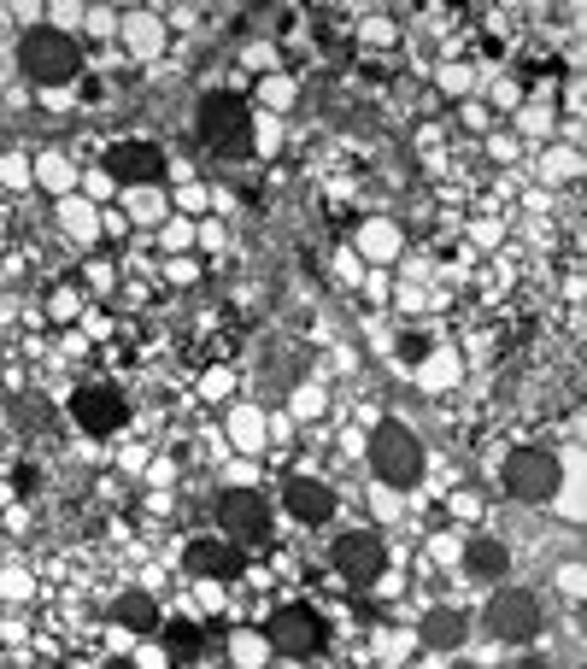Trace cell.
<instances>
[{
    "instance_id": "7a4b0ae2",
    "label": "cell",
    "mask_w": 587,
    "mask_h": 669,
    "mask_svg": "<svg viewBox=\"0 0 587 669\" xmlns=\"http://www.w3.org/2000/svg\"><path fill=\"white\" fill-rule=\"evenodd\" d=\"M370 470L382 476V488H411L424 476V441L411 435V423L400 417H382L370 435Z\"/></svg>"
},
{
    "instance_id": "f35d334b",
    "label": "cell",
    "mask_w": 587,
    "mask_h": 669,
    "mask_svg": "<svg viewBox=\"0 0 587 669\" xmlns=\"http://www.w3.org/2000/svg\"><path fill=\"white\" fill-rule=\"evenodd\" d=\"M488 153H494V159H511V153H517V141H511V136H494V141H488Z\"/></svg>"
},
{
    "instance_id": "5bb4252c",
    "label": "cell",
    "mask_w": 587,
    "mask_h": 669,
    "mask_svg": "<svg viewBox=\"0 0 587 669\" xmlns=\"http://www.w3.org/2000/svg\"><path fill=\"white\" fill-rule=\"evenodd\" d=\"M465 570H470L476 581H499V576H506V570H511V552H506V547H499V540H494V535H476V540H470V547H465Z\"/></svg>"
},
{
    "instance_id": "603a6c76",
    "label": "cell",
    "mask_w": 587,
    "mask_h": 669,
    "mask_svg": "<svg viewBox=\"0 0 587 669\" xmlns=\"http://www.w3.org/2000/svg\"><path fill=\"white\" fill-rule=\"evenodd\" d=\"M229 652H236V663H241V669H259V663L270 658V640H265V635H253V629H241L236 640H229Z\"/></svg>"
},
{
    "instance_id": "8992f818",
    "label": "cell",
    "mask_w": 587,
    "mask_h": 669,
    "mask_svg": "<svg viewBox=\"0 0 587 669\" xmlns=\"http://www.w3.org/2000/svg\"><path fill=\"white\" fill-rule=\"evenodd\" d=\"M329 563H335V576H341V581L370 588V581L388 570V547H382V535H376V529H347L341 540H335Z\"/></svg>"
},
{
    "instance_id": "ffe728a7",
    "label": "cell",
    "mask_w": 587,
    "mask_h": 669,
    "mask_svg": "<svg viewBox=\"0 0 587 669\" xmlns=\"http://www.w3.org/2000/svg\"><path fill=\"white\" fill-rule=\"evenodd\" d=\"M30 171H36V182H48L59 200H66V194H71V182H77V171H71V159H66V153H36V159H30Z\"/></svg>"
},
{
    "instance_id": "30bf717a",
    "label": "cell",
    "mask_w": 587,
    "mask_h": 669,
    "mask_svg": "<svg viewBox=\"0 0 587 669\" xmlns=\"http://www.w3.org/2000/svg\"><path fill=\"white\" fill-rule=\"evenodd\" d=\"M71 417L82 423V435H118L130 406H123L118 388H77L71 393Z\"/></svg>"
},
{
    "instance_id": "3957f363",
    "label": "cell",
    "mask_w": 587,
    "mask_h": 669,
    "mask_svg": "<svg viewBox=\"0 0 587 669\" xmlns=\"http://www.w3.org/2000/svg\"><path fill=\"white\" fill-rule=\"evenodd\" d=\"M200 136L212 141L223 159H247L253 153V112L229 94H206L200 100Z\"/></svg>"
},
{
    "instance_id": "d590c367",
    "label": "cell",
    "mask_w": 587,
    "mask_h": 669,
    "mask_svg": "<svg viewBox=\"0 0 587 669\" xmlns=\"http://www.w3.org/2000/svg\"><path fill=\"white\" fill-rule=\"evenodd\" d=\"M0 593H7V599H30V581L24 576H0Z\"/></svg>"
},
{
    "instance_id": "6da1fadb",
    "label": "cell",
    "mask_w": 587,
    "mask_h": 669,
    "mask_svg": "<svg viewBox=\"0 0 587 669\" xmlns=\"http://www.w3.org/2000/svg\"><path fill=\"white\" fill-rule=\"evenodd\" d=\"M18 71H24L36 89H59V82H71L82 71V48L66 30L36 24V30H24V41H18Z\"/></svg>"
},
{
    "instance_id": "277c9868",
    "label": "cell",
    "mask_w": 587,
    "mask_h": 669,
    "mask_svg": "<svg viewBox=\"0 0 587 669\" xmlns=\"http://www.w3.org/2000/svg\"><path fill=\"white\" fill-rule=\"evenodd\" d=\"M481 629H488L499 646H529L540 635V599L523 593V588H506L488 599V611H481Z\"/></svg>"
},
{
    "instance_id": "484cf974",
    "label": "cell",
    "mask_w": 587,
    "mask_h": 669,
    "mask_svg": "<svg viewBox=\"0 0 587 669\" xmlns=\"http://www.w3.org/2000/svg\"><path fill=\"white\" fill-rule=\"evenodd\" d=\"M165 247H171V259L188 253V247H195V223H188V218H165Z\"/></svg>"
},
{
    "instance_id": "cb8c5ba5",
    "label": "cell",
    "mask_w": 587,
    "mask_h": 669,
    "mask_svg": "<svg viewBox=\"0 0 587 669\" xmlns=\"http://www.w3.org/2000/svg\"><path fill=\"white\" fill-rule=\"evenodd\" d=\"M288 100H294V82H288V77H277V71H270V77L259 82V107H270V112H282Z\"/></svg>"
},
{
    "instance_id": "b9f144b4",
    "label": "cell",
    "mask_w": 587,
    "mask_h": 669,
    "mask_svg": "<svg viewBox=\"0 0 587 669\" xmlns=\"http://www.w3.org/2000/svg\"><path fill=\"white\" fill-rule=\"evenodd\" d=\"M107 669H136V663H130V658H112V663H107Z\"/></svg>"
},
{
    "instance_id": "d4e9b609",
    "label": "cell",
    "mask_w": 587,
    "mask_h": 669,
    "mask_svg": "<svg viewBox=\"0 0 587 669\" xmlns=\"http://www.w3.org/2000/svg\"><path fill=\"white\" fill-rule=\"evenodd\" d=\"M165 646H171L177 658H195V652H200V635H195V622H171V629H165Z\"/></svg>"
},
{
    "instance_id": "74e56055",
    "label": "cell",
    "mask_w": 587,
    "mask_h": 669,
    "mask_svg": "<svg viewBox=\"0 0 587 669\" xmlns=\"http://www.w3.org/2000/svg\"><path fill=\"white\" fill-rule=\"evenodd\" d=\"M200 605H206V611H212V605H223V588H218V581H200Z\"/></svg>"
},
{
    "instance_id": "4fadbf2b",
    "label": "cell",
    "mask_w": 587,
    "mask_h": 669,
    "mask_svg": "<svg viewBox=\"0 0 587 669\" xmlns=\"http://www.w3.org/2000/svg\"><path fill=\"white\" fill-rule=\"evenodd\" d=\"M288 511L300 517V522H329L335 517V493L324 488V482H288Z\"/></svg>"
},
{
    "instance_id": "60d3db41",
    "label": "cell",
    "mask_w": 587,
    "mask_h": 669,
    "mask_svg": "<svg viewBox=\"0 0 587 669\" xmlns=\"http://www.w3.org/2000/svg\"><path fill=\"white\" fill-rule=\"evenodd\" d=\"M452 511L458 517H476V493H452Z\"/></svg>"
},
{
    "instance_id": "9a60e30c",
    "label": "cell",
    "mask_w": 587,
    "mask_h": 669,
    "mask_svg": "<svg viewBox=\"0 0 587 669\" xmlns=\"http://www.w3.org/2000/svg\"><path fill=\"white\" fill-rule=\"evenodd\" d=\"M359 253H365V264H394V259H400V223L370 218L359 229Z\"/></svg>"
},
{
    "instance_id": "e0dca14e",
    "label": "cell",
    "mask_w": 587,
    "mask_h": 669,
    "mask_svg": "<svg viewBox=\"0 0 587 669\" xmlns=\"http://www.w3.org/2000/svg\"><path fill=\"white\" fill-rule=\"evenodd\" d=\"M112 629L118 635H147V629H159V605L147 599V593H123L112 605Z\"/></svg>"
},
{
    "instance_id": "d6a6232c",
    "label": "cell",
    "mask_w": 587,
    "mask_h": 669,
    "mask_svg": "<svg viewBox=\"0 0 587 669\" xmlns=\"http://www.w3.org/2000/svg\"><path fill=\"white\" fill-rule=\"evenodd\" d=\"M558 506H564V517H576L581 511V488L576 482H558Z\"/></svg>"
},
{
    "instance_id": "44dd1931",
    "label": "cell",
    "mask_w": 587,
    "mask_h": 669,
    "mask_svg": "<svg viewBox=\"0 0 587 669\" xmlns=\"http://www.w3.org/2000/svg\"><path fill=\"white\" fill-rule=\"evenodd\" d=\"M123 212L136 223H165V194L159 188H130V194H123Z\"/></svg>"
},
{
    "instance_id": "1f68e13d",
    "label": "cell",
    "mask_w": 587,
    "mask_h": 669,
    "mask_svg": "<svg viewBox=\"0 0 587 669\" xmlns=\"http://www.w3.org/2000/svg\"><path fill=\"white\" fill-rule=\"evenodd\" d=\"M440 89L465 94V89H470V71H465V66H447V71H440Z\"/></svg>"
},
{
    "instance_id": "7c38bea8",
    "label": "cell",
    "mask_w": 587,
    "mask_h": 669,
    "mask_svg": "<svg viewBox=\"0 0 587 669\" xmlns=\"http://www.w3.org/2000/svg\"><path fill=\"white\" fill-rule=\"evenodd\" d=\"M417 635H424V646H435V652H452V646H465L470 622H465V611H452V605H435V611L417 622Z\"/></svg>"
},
{
    "instance_id": "f1b7e54d",
    "label": "cell",
    "mask_w": 587,
    "mask_h": 669,
    "mask_svg": "<svg viewBox=\"0 0 587 669\" xmlns=\"http://www.w3.org/2000/svg\"><path fill=\"white\" fill-rule=\"evenodd\" d=\"M294 411H300V417H318V411H324V388L306 382L300 393H294Z\"/></svg>"
},
{
    "instance_id": "ac0fdd59",
    "label": "cell",
    "mask_w": 587,
    "mask_h": 669,
    "mask_svg": "<svg viewBox=\"0 0 587 669\" xmlns=\"http://www.w3.org/2000/svg\"><path fill=\"white\" fill-rule=\"evenodd\" d=\"M123 41H130V53L136 59H159V48H165V24L153 12H130L123 18Z\"/></svg>"
},
{
    "instance_id": "52a82bcc",
    "label": "cell",
    "mask_w": 587,
    "mask_h": 669,
    "mask_svg": "<svg viewBox=\"0 0 587 669\" xmlns=\"http://www.w3.org/2000/svg\"><path fill=\"white\" fill-rule=\"evenodd\" d=\"M218 522H223V540L229 547H253V540L270 535V506L253 488H229L218 499Z\"/></svg>"
},
{
    "instance_id": "83f0119b",
    "label": "cell",
    "mask_w": 587,
    "mask_h": 669,
    "mask_svg": "<svg viewBox=\"0 0 587 669\" xmlns=\"http://www.w3.org/2000/svg\"><path fill=\"white\" fill-rule=\"evenodd\" d=\"M540 171H547V182L576 177V153H547V159H540Z\"/></svg>"
},
{
    "instance_id": "836d02e7",
    "label": "cell",
    "mask_w": 587,
    "mask_h": 669,
    "mask_svg": "<svg viewBox=\"0 0 587 669\" xmlns=\"http://www.w3.org/2000/svg\"><path fill=\"white\" fill-rule=\"evenodd\" d=\"M365 41H394V18H365Z\"/></svg>"
},
{
    "instance_id": "ba28073f",
    "label": "cell",
    "mask_w": 587,
    "mask_h": 669,
    "mask_svg": "<svg viewBox=\"0 0 587 669\" xmlns=\"http://www.w3.org/2000/svg\"><path fill=\"white\" fill-rule=\"evenodd\" d=\"M265 640L277 646V652H288V658H306V652L324 646V617L311 611V605H282V611L265 622Z\"/></svg>"
},
{
    "instance_id": "e575fe53",
    "label": "cell",
    "mask_w": 587,
    "mask_h": 669,
    "mask_svg": "<svg viewBox=\"0 0 587 669\" xmlns=\"http://www.w3.org/2000/svg\"><path fill=\"white\" fill-rule=\"evenodd\" d=\"M177 206H182V212H206V188H195V182H188L182 194H177Z\"/></svg>"
},
{
    "instance_id": "ab89813d",
    "label": "cell",
    "mask_w": 587,
    "mask_h": 669,
    "mask_svg": "<svg viewBox=\"0 0 587 669\" xmlns=\"http://www.w3.org/2000/svg\"><path fill=\"white\" fill-rule=\"evenodd\" d=\"M195 241H200V247H223V229L206 223V229H195Z\"/></svg>"
},
{
    "instance_id": "f546056e",
    "label": "cell",
    "mask_w": 587,
    "mask_h": 669,
    "mask_svg": "<svg viewBox=\"0 0 587 669\" xmlns=\"http://www.w3.org/2000/svg\"><path fill=\"white\" fill-rule=\"evenodd\" d=\"M523 130H529V136H547V130H553V112H547V107H523Z\"/></svg>"
},
{
    "instance_id": "4316f807",
    "label": "cell",
    "mask_w": 587,
    "mask_h": 669,
    "mask_svg": "<svg viewBox=\"0 0 587 669\" xmlns=\"http://www.w3.org/2000/svg\"><path fill=\"white\" fill-rule=\"evenodd\" d=\"M0 182H12V188H24V182H36V171H30V159H24V153H7V159H0Z\"/></svg>"
},
{
    "instance_id": "8d00e7d4",
    "label": "cell",
    "mask_w": 587,
    "mask_h": 669,
    "mask_svg": "<svg viewBox=\"0 0 587 669\" xmlns=\"http://www.w3.org/2000/svg\"><path fill=\"white\" fill-rule=\"evenodd\" d=\"M206 393H212V400H223V393H229V370H212V376H206Z\"/></svg>"
},
{
    "instance_id": "d6986e66",
    "label": "cell",
    "mask_w": 587,
    "mask_h": 669,
    "mask_svg": "<svg viewBox=\"0 0 587 669\" xmlns=\"http://www.w3.org/2000/svg\"><path fill=\"white\" fill-rule=\"evenodd\" d=\"M59 223H66V229H71V236L82 241V247H89V241L100 236V218H94V200H77V194H66V200H59Z\"/></svg>"
},
{
    "instance_id": "7402d4cb",
    "label": "cell",
    "mask_w": 587,
    "mask_h": 669,
    "mask_svg": "<svg viewBox=\"0 0 587 669\" xmlns=\"http://www.w3.org/2000/svg\"><path fill=\"white\" fill-rule=\"evenodd\" d=\"M458 370H465V365H458V352H435V359L417 370V382H424L429 393H440V388H452V382H458Z\"/></svg>"
},
{
    "instance_id": "9c48e42d",
    "label": "cell",
    "mask_w": 587,
    "mask_h": 669,
    "mask_svg": "<svg viewBox=\"0 0 587 669\" xmlns=\"http://www.w3.org/2000/svg\"><path fill=\"white\" fill-rule=\"evenodd\" d=\"M165 177V153L153 141H112L107 148V182H130V188H153Z\"/></svg>"
},
{
    "instance_id": "5b68a950",
    "label": "cell",
    "mask_w": 587,
    "mask_h": 669,
    "mask_svg": "<svg viewBox=\"0 0 587 669\" xmlns=\"http://www.w3.org/2000/svg\"><path fill=\"white\" fill-rule=\"evenodd\" d=\"M564 482V465L553 452H535V447H517L506 458V493L511 499H529V506H540V499H553Z\"/></svg>"
},
{
    "instance_id": "2e32d148",
    "label": "cell",
    "mask_w": 587,
    "mask_h": 669,
    "mask_svg": "<svg viewBox=\"0 0 587 669\" xmlns=\"http://www.w3.org/2000/svg\"><path fill=\"white\" fill-rule=\"evenodd\" d=\"M229 441H236L241 452H265L270 447V417L259 406H236L229 411Z\"/></svg>"
},
{
    "instance_id": "8fae6325",
    "label": "cell",
    "mask_w": 587,
    "mask_h": 669,
    "mask_svg": "<svg viewBox=\"0 0 587 669\" xmlns=\"http://www.w3.org/2000/svg\"><path fill=\"white\" fill-rule=\"evenodd\" d=\"M182 570L200 581H218V576L229 581V576H241V547H229V540H195L182 552Z\"/></svg>"
},
{
    "instance_id": "4dcf8cb0",
    "label": "cell",
    "mask_w": 587,
    "mask_h": 669,
    "mask_svg": "<svg viewBox=\"0 0 587 669\" xmlns=\"http://www.w3.org/2000/svg\"><path fill=\"white\" fill-rule=\"evenodd\" d=\"M77 306H82V300L71 294V288H59V294L48 300V311H53V318H77Z\"/></svg>"
}]
</instances>
